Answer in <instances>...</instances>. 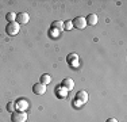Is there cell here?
<instances>
[{
	"label": "cell",
	"mask_w": 127,
	"mask_h": 122,
	"mask_svg": "<svg viewBox=\"0 0 127 122\" xmlns=\"http://www.w3.org/2000/svg\"><path fill=\"white\" fill-rule=\"evenodd\" d=\"M19 30H20V24H19V23H16V22L8 23V24H7V27H5V33H7L8 35H11V37L16 35L18 33H19Z\"/></svg>",
	"instance_id": "6da1fadb"
},
{
	"label": "cell",
	"mask_w": 127,
	"mask_h": 122,
	"mask_svg": "<svg viewBox=\"0 0 127 122\" xmlns=\"http://www.w3.org/2000/svg\"><path fill=\"white\" fill-rule=\"evenodd\" d=\"M11 121L12 122H26L27 121V114L25 111H15L11 115Z\"/></svg>",
	"instance_id": "7a4b0ae2"
},
{
	"label": "cell",
	"mask_w": 127,
	"mask_h": 122,
	"mask_svg": "<svg viewBox=\"0 0 127 122\" xmlns=\"http://www.w3.org/2000/svg\"><path fill=\"white\" fill-rule=\"evenodd\" d=\"M30 20V15L27 12H19L16 14V23L19 24H27Z\"/></svg>",
	"instance_id": "3957f363"
},
{
	"label": "cell",
	"mask_w": 127,
	"mask_h": 122,
	"mask_svg": "<svg viewBox=\"0 0 127 122\" xmlns=\"http://www.w3.org/2000/svg\"><path fill=\"white\" fill-rule=\"evenodd\" d=\"M15 107H16L18 111H26L29 109V102L26 99H18L15 102Z\"/></svg>",
	"instance_id": "277c9868"
},
{
	"label": "cell",
	"mask_w": 127,
	"mask_h": 122,
	"mask_svg": "<svg viewBox=\"0 0 127 122\" xmlns=\"http://www.w3.org/2000/svg\"><path fill=\"white\" fill-rule=\"evenodd\" d=\"M73 22V27H76V29H85V26H87V20H85V18H83V16H77L74 20H72Z\"/></svg>",
	"instance_id": "5b68a950"
},
{
	"label": "cell",
	"mask_w": 127,
	"mask_h": 122,
	"mask_svg": "<svg viewBox=\"0 0 127 122\" xmlns=\"http://www.w3.org/2000/svg\"><path fill=\"white\" fill-rule=\"evenodd\" d=\"M32 92L37 94V95H43L46 92V85L42 83H35L32 85Z\"/></svg>",
	"instance_id": "8992f818"
},
{
	"label": "cell",
	"mask_w": 127,
	"mask_h": 122,
	"mask_svg": "<svg viewBox=\"0 0 127 122\" xmlns=\"http://www.w3.org/2000/svg\"><path fill=\"white\" fill-rule=\"evenodd\" d=\"M61 85L69 92V91H72V90L74 88V81H73V79L66 77V79H64V80H62V84H61Z\"/></svg>",
	"instance_id": "52a82bcc"
},
{
	"label": "cell",
	"mask_w": 127,
	"mask_h": 122,
	"mask_svg": "<svg viewBox=\"0 0 127 122\" xmlns=\"http://www.w3.org/2000/svg\"><path fill=\"white\" fill-rule=\"evenodd\" d=\"M76 99L80 100L83 105H84V103H87V102H88V94H87V91H83V90L78 91V92L76 94Z\"/></svg>",
	"instance_id": "ba28073f"
},
{
	"label": "cell",
	"mask_w": 127,
	"mask_h": 122,
	"mask_svg": "<svg viewBox=\"0 0 127 122\" xmlns=\"http://www.w3.org/2000/svg\"><path fill=\"white\" fill-rule=\"evenodd\" d=\"M85 20H87V24L95 26V24H97V15L96 14H89L88 16L85 18Z\"/></svg>",
	"instance_id": "9c48e42d"
},
{
	"label": "cell",
	"mask_w": 127,
	"mask_h": 122,
	"mask_svg": "<svg viewBox=\"0 0 127 122\" xmlns=\"http://www.w3.org/2000/svg\"><path fill=\"white\" fill-rule=\"evenodd\" d=\"M77 60H78V56L77 54H74V53H72V54H69L68 56V62L72 66H77Z\"/></svg>",
	"instance_id": "30bf717a"
},
{
	"label": "cell",
	"mask_w": 127,
	"mask_h": 122,
	"mask_svg": "<svg viewBox=\"0 0 127 122\" xmlns=\"http://www.w3.org/2000/svg\"><path fill=\"white\" fill-rule=\"evenodd\" d=\"M39 83H42V84H50L51 83V76L50 75H47V73H45V75H42L41 76V81Z\"/></svg>",
	"instance_id": "8fae6325"
},
{
	"label": "cell",
	"mask_w": 127,
	"mask_h": 122,
	"mask_svg": "<svg viewBox=\"0 0 127 122\" xmlns=\"http://www.w3.org/2000/svg\"><path fill=\"white\" fill-rule=\"evenodd\" d=\"M57 95L60 98H66L68 96V91H66L62 85H60V87H57Z\"/></svg>",
	"instance_id": "7c38bea8"
},
{
	"label": "cell",
	"mask_w": 127,
	"mask_h": 122,
	"mask_svg": "<svg viewBox=\"0 0 127 122\" xmlns=\"http://www.w3.org/2000/svg\"><path fill=\"white\" fill-rule=\"evenodd\" d=\"M51 24H53L51 27H53V29H57L58 31H62L64 30V22H61V20H56V22H53Z\"/></svg>",
	"instance_id": "4fadbf2b"
},
{
	"label": "cell",
	"mask_w": 127,
	"mask_h": 122,
	"mask_svg": "<svg viewBox=\"0 0 127 122\" xmlns=\"http://www.w3.org/2000/svg\"><path fill=\"white\" fill-rule=\"evenodd\" d=\"M60 34H61V31H58L57 29H53V27H51V29L49 30V35L51 37V38H58Z\"/></svg>",
	"instance_id": "5bb4252c"
},
{
	"label": "cell",
	"mask_w": 127,
	"mask_h": 122,
	"mask_svg": "<svg viewBox=\"0 0 127 122\" xmlns=\"http://www.w3.org/2000/svg\"><path fill=\"white\" fill-rule=\"evenodd\" d=\"M5 18H7L8 23H12L16 20V14H14V12H8L7 15H5Z\"/></svg>",
	"instance_id": "9a60e30c"
},
{
	"label": "cell",
	"mask_w": 127,
	"mask_h": 122,
	"mask_svg": "<svg viewBox=\"0 0 127 122\" xmlns=\"http://www.w3.org/2000/svg\"><path fill=\"white\" fill-rule=\"evenodd\" d=\"M64 29L65 30H72L73 29V22H72V20H66V22L64 23Z\"/></svg>",
	"instance_id": "2e32d148"
},
{
	"label": "cell",
	"mask_w": 127,
	"mask_h": 122,
	"mask_svg": "<svg viewBox=\"0 0 127 122\" xmlns=\"http://www.w3.org/2000/svg\"><path fill=\"white\" fill-rule=\"evenodd\" d=\"M7 110H8L10 113H15V110H16V107H15V103H14V102H10V103H8V105H7Z\"/></svg>",
	"instance_id": "e0dca14e"
},
{
	"label": "cell",
	"mask_w": 127,
	"mask_h": 122,
	"mask_svg": "<svg viewBox=\"0 0 127 122\" xmlns=\"http://www.w3.org/2000/svg\"><path fill=\"white\" fill-rule=\"evenodd\" d=\"M73 106H74V107H81V106H83V103H81L80 100H77L76 98H74V100H73Z\"/></svg>",
	"instance_id": "ac0fdd59"
},
{
	"label": "cell",
	"mask_w": 127,
	"mask_h": 122,
	"mask_svg": "<svg viewBox=\"0 0 127 122\" xmlns=\"http://www.w3.org/2000/svg\"><path fill=\"white\" fill-rule=\"evenodd\" d=\"M105 122H118V121L115 120V118H108V120L105 121Z\"/></svg>",
	"instance_id": "d6986e66"
}]
</instances>
